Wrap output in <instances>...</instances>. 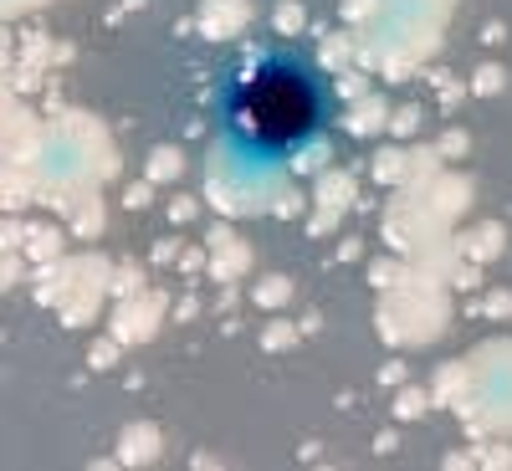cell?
<instances>
[{
    "mask_svg": "<svg viewBox=\"0 0 512 471\" xmlns=\"http://www.w3.org/2000/svg\"><path fill=\"white\" fill-rule=\"evenodd\" d=\"M328 108V77L287 41L236 52L210 93L216 139L246 169H277L308 154L328 128Z\"/></svg>",
    "mask_w": 512,
    "mask_h": 471,
    "instance_id": "cell-1",
    "label": "cell"
}]
</instances>
